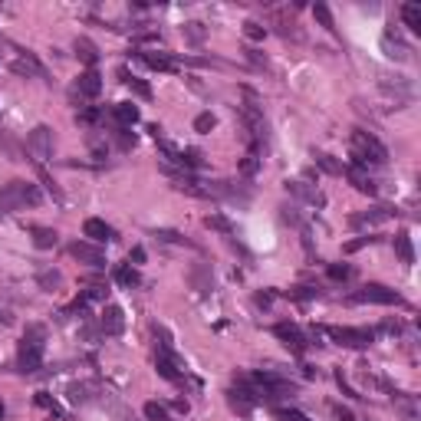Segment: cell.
Returning a JSON list of instances; mask_svg holds the SVG:
<instances>
[{
    "label": "cell",
    "instance_id": "f6af8a7d",
    "mask_svg": "<svg viewBox=\"0 0 421 421\" xmlns=\"http://www.w3.org/2000/svg\"><path fill=\"white\" fill-rule=\"evenodd\" d=\"M0 421H4V401H0Z\"/></svg>",
    "mask_w": 421,
    "mask_h": 421
},
{
    "label": "cell",
    "instance_id": "f35d334b",
    "mask_svg": "<svg viewBox=\"0 0 421 421\" xmlns=\"http://www.w3.org/2000/svg\"><path fill=\"white\" fill-rule=\"evenodd\" d=\"M116 139H119V149H125V151L135 145V135H132L129 129H116Z\"/></svg>",
    "mask_w": 421,
    "mask_h": 421
},
{
    "label": "cell",
    "instance_id": "74e56055",
    "mask_svg": "<svg viewBox=\"0 0 421 421\" xmlns=\"http://www.w3.org/2000/svg\"><path fill=\"white\" fill-rule=\"evenodd\" d=\"M290 296H293V300H316L319 293H316L313 287H293V290H290Z\"/></svg>",
    "mask_w": 421,
    "mask_h": 421
},
{
    "label": "cell",
    "instance_id": "e575fe53",
    "mask_svg": "<svg viewBox=\"0 0 421 421\" xmlns=\"http://www.w3.org/2000/svg\"><path fill=\"white\" fill-rule=\"evenodd\" d=\"M184 36H188L191 43H201V40H205V27H201V23H184Z\"/></svg>",
    "mask_w": 421,
    "mask_h": 421
},
{
    "label": "cell",
    "instance_id": "1f68e13d",
    "mask_svg": "<svg viewBox=\"0 0 421 421\" xmlns=\"http://www.w3.org/2000/svg\"><path fill=\"white\" fill-rule=\"evenodd\" d=\"M329 280H349V277H352V267H349V263H329Z\"/></svg>",
    "mask_w": 421,
    "mask_h": 421
},
{
    "label": "cell",
    "instance_id": "7a4b0ae2",
    "mask_svg": "<svg viewBox=\"0 0 421 421\" xmlns=\"http://www.w3.org/2000/svg\"><path fill=\"white\" fill-rule=\"evenodd\" d=\"M40 188L30 181H11L0 188V214H11V211H20L27 205H40Z\"/></svg>",
    "mask_w": 421,
    "mask_h": 421
},
{
    "label": "cell",
    "instance_id": "83f0119b",
    "mask_svg": "<svg viewBox=\"0 0 421 421\" xmlns=\"http://www.w3.org/2000/svg\"><path fill=\"white\" fill-rule=\"evenodd\" d=\"M99 119H102V109H96V106H86L76 112V122H79V125H96Z\"/></svg>",
    "mask_w": 421,
    "mask_h": 421
},
{
    "label": "cell",
    "instance_id": "f546056e",
    "mask_svg": "<svg viewBox=\"0 0 421 421\" xmlns=\"http://www.w3.org/2000/svg\"><path fill=\"white\" fill-rule=\"evenodd\" d=\"M145 418L149 421H172L168 418V408L158 405V401H149V405H145Z\"/></svg>",
    "mask_w": 421,
    "mask_h": 421
},
{
    "label": "cell",
    "instance_id": "b9f144b4",
    "mask_svg": "<svg viewBox=\"0 0 421 421\" xmlns=\"http://www.w3.org/2000/svg\"><path fill=\"white\" fill-rule=\"evenodd\" d=\"M333 415H336V421H356V415L349 408H343V405H333Z\"/></svg>",
    "mask_w": 421,
    "mask_h": 421
},
{
    "label": "cell",
    "instance_id": "cb8c5ba5",
    "mask_svg": "<svg viewBox=\"0 0 421 421\" xmlns=\"http://www.w3.org/2000/svg\"><path fill=\"white\" fill-rule=\"evenodd\" d=\"M287 188H290L293 195L306 198V201H310V205H323V195H319V191H316V188H310V184H306V181H290V184H287Z\"/></svg>",
    "mask_w": 421,
    "mask_h": 421
},
{
    "label": "cell",
    "instance_id": "60d3db41",
    "mask_svg": "<svg viewBox=\"0 0 421 421\" xmlns=\"http://www.w3.org/2000/svg\"><path fill=\"white\" fill-rule=\"evenodd\" d=\"M60 280H63V277H60V273H40V287H60Z\"/></svg>",
    "mask_w": 421,
    "mask_h": 421
},
{
    "label": "cell",
    "instance_id": "8d00e7d4",
    "mask_svg": "<svg viewBox=\"0 0 421 421\" xmlns=\"http://www.w3.org/2000/svg\"><path fill=\"white\" fill-rule=\"evenodd\" d=\"M211 129H214V116H211V112H201L195 119V132H211Z\"/></svg>",
    "mask_w": 421,
    "mask_h": 421
},
{
    "label": "cell",
    "instance_id": "484cf974",
    "mask_svg": "<svg viewBox=\"0 0 421 421\" xmlns=\"http://www.w3.org/2000/svg\"><path fill=\"white\" fill-rule=\"evenodd\" d=\"M395 405H399V411L405 415L408 421L418 418V405H415V395H401V392H395Z\"/></svg>",
    "mask_w": 421,
    "mask_h": 421
},
{
    "label": "cell",
    "instance_id": "836d02e7",
    "mask_svg": "<svg viewBox=\"0 0 421 421\" xmlns=\"http://www.w3.org/2000/svg\"><path fill=\"white\" fill-rule=\"evenodd\" d=\"M125 83H129V89L135 92V96L151 99V86H149V83H142V79H129V76H125Z\"/></svg>",
    "mask_w": 421,
    "mask_h": 421
},
{
    "label": "cell",
    "instance_id": "5bb4252c",
    "mask_svg": "<svg viewBox=\"0 0 421 421\" xmlns=\"http://www.w3.org/2000/svg\"><path fill=\"white\" fill-rule=\"evenodd\" d=\"M389 217H395V207L378 205V207H372V211H362V214H356V217H352V224H356V227H372V224H385Z\"/></svg>",
    "mask_w": 421,
    "mask_h": 421
},
{
    "label": "cell",
    "instance_id": "277c9868",
    "mask_svg": "<svg viewBox=\"0 0 421 421\" xmlns=\"http://www.w3.org/2000/svg\"><path fill=\"white\" fill-rule=\"evenodd\" d=\"M333 343H339V346L346 349H368L372 343H375V329H352V326H326L323 329Z\"/></svg>",
    "mask_w": 421,
    "mask_h": 421
},
{
    "label": "cell",
    "instance_id": "7bdbcfd3",
    "mask_svg": "<svg viewBox=\"0 0 421 421\" xmlns=\"http://www.w3.org/2000/svg\"><path fill=\"white\" fill-rule=\"evenodd\" d=\"M375 237H359V240H352V244H346V250L352 254V250H359V247H366V244H372Z\"/></svg>",
    "mask_w": 421,
    "mask_h": 421
},
{
    "label": "cell",
    "instance_id": "5b68a950",
    "mask_svg": "<svg viewBox=\"0 0 421 421\" xmlns=\"http://www.w3.org/2000/svg\"><path fill=\"white\" fill-rule=\"evenodd\" d=\"M349 303H378V306H401V296L385 283H366L362 290H356L349 296Z\"/></svg>",
    "mask_w": 421,
    "mask_h": 421
},
{
    "label": "cell",
    "instance_id": "44dd1931",
    "mask_svg": "<svg viewBox=\"0 0 421 421\" xmlns=\"http://www.w3.org/2000/svg\"><path fill=\"white\" fill-rule=\"evenodd\" d=\"M76 56H79V60H83V63L89 66V69H96V63H99V50L92 43H89L86 36H79V40H76Z\"/></svg>",
    "mask_w": 421,
    "mask_h": 421
},
{
    "label": "cell",
    "instance_id": "7c38bea8",
    "mask_svg": "<svg viewBox=\"0 0 421 421\" xmlns=\"http://www.w3.org/2000/svg\"><path fill=\"white\" fill-rule=\"evenodd\" d=\"M99 329L106 336H119L122 329H125V313H122V306L109 303L106 310H102V316H99Z\"/></svg>",
    "mask_w": 421,
    "mask_h": 421
},
{
    "label": "cell",
    "instance_id": "9c48e42d",
    "mask_svg": "<svg viewBox=\"0 0 421 421\" xmlns=\"http://www.w3.org/2000/svg\"><path fill=\"white\" fill-rule=\"evenodd\" d=\"M99 92H102V76H99V69L79 73V79L73 83V99L76 102H92Z\"/></svg>",
    "mask_w": 421,
    "mask_h": 421
},
{
    "label": "cell",
    "instance_id": "4316f807",
    "mask_svg": "<svg viewBox=\"0 0 421 421\" xmlns=\"http://www.w3.org/2000/svg\"><path fill=\"white\" fill-rule=\"evenodd\" d=\"M257 168H260V149H250L247 155H244V162H240V174H257Z\"/></svg>",
    "mask_w": 421,
    "mask_h": 421
},
{
    "label": "cell",
    "instance_id": "d6a6232c",
    "mask_svg": "<svg viewBox=\"0 0 421 421\" xmlns=\"http://www.w3.org/2000/svg\"><path fill=\"white\" fill-rule=\"evenodd\" d=\"M205 224H207V227H214V230H221V234H227V237L234 234V227L227 224V221H224V217H221V214H207V221H205Z\"/></svg>",
    "mask_w": 421,
    "mask_h": 421
},
{
    "label": "cell",
    "instance_id": "bcb514c9",
    "mask_svg": "<svg viewBox=\"0 0 421 421\" xmlns=\"http://www.w3.org/2000/svg\"><path fill=\"white\" fill-rule=\"evenodd\" d=\"M0 319H7V316H4V310H0Z\"/></svg>",
    "mask_w": 421,
    "mask_h": 421
},
{
    "label": "cell",
    "instance_id": "30bf717a",
    "mask_svg": "<svg viewBox=\"0 0 421 421\" xmlns=\"http://www.w3.org/2000/svg\"><path fill=\"white\" fill-rule=\"evenodd\" d=\"M155 368H158V375L168 378V382H174V385H184V382H188V375L181 372V362H178L174 352L158 349V352H155Z\"/></svg>",
    "mask_w": 421,
    "mask_h": 421
},
{
    "label": "cell",
    "instance_id": "ba28073f",
    "mask_svg": "<svg viewBox=\"0 0 421 421\" xmlns=\"http://www.w3.org/2000/svg\"><path fill=\"white\" fill-rule=\"evenodd\" d=\"M69 257L86 263V267H96V270L106 267V250L99 247V244H89V240H73L69 244Z\"/></svg>",
    "mask_w": 421,
    "mask_h": 421
},
{
    "label": "cell",
    "instance_id": "d590c367",
    "mask_svg": "<svg viewBox=\"0 0 421 421\" xmlns=\"http://www.w3.org/2000/svg\"><path fill=\"white\" fill-rule=\"evenodd\" d=\"M244 33H247V40H263V36H267V27L247 20V23H244Z\"/></svg>",
    "mask_w": 421,
    "mask_h": 421
},
{
    "label": "cell",
    "instance_id": "ffe728a7",
    "mask_svg": "<svg viewBox=\"0 0 421 421\" xmlns=\"http://www.w3.org/2000/svg\"><path fill=\"white\" fill-rule=\"evenodd\" d=\"M30 234H33V244H36L40 250H50V247L60 244V234H56L53 227H33Z\"/></svg>",
    "mask_w": 421,
    "mask_h": 421
},
{
    "label": "cell",
    "instance_id": "3957f363",
    "mask_svg": "<svg viewBox=\"0 0 421 421\" xmlns=\"http://www.w3.org/2000/svg\"><path fill=\"white\" fill-rule=\"evenodd\" d=\"M17 366H20L23 372H36V368L43 366V329H40V326H30L27 336L20 339Z\"/></svg>",
    "mask_w": 421,
    "mask_h": 421
},
{
    "label": "cell",
    "instance_id": "ac0fdd59",
    "mask_svg": "<svg viewBox=\"0 0 421 421\" xmlns=\"http://www.w3.org/2000/svg\"><path fill=\"white\" fill-rule=\"evenodd\" d=\"M139 60L149 66V69H158V73H174V69H178V63H174L168 53H139Z\"/></svg>",
    "mask_w": 421,
    "mask_h": 421
},
{
    "label": "cell",
    "instance_id": "4fadbf2b",
    "mask_svg": "<svg viewBox=\"0 0 421 421\" xmlns=\"http://www.w3.org/2000/svg\"><path fill=\"white\" fill-rule=\"evenodd\" d=\"M83 234L89 237V244H109V240H116V230H112L106 221H99V217H89L86 224H83Z\"/></svg>",
    "mask_w": 421,
    "mask_h": 421
},
{
    "label": "cell",
    "instance_id": "e0dca14e",
    "mask_svg": "<svg viewBox=\"0 0 421 421\" xmlns=\"http://www.w3.org/2000/svg\"><path fill=\"white\" fill-rule=\"evenodd\" d=\"M139 106H135V102H116V106H112V119H116V125H119V129H132V125H135V122H139Z\"/></svg>",
    "mask_w": 421,
    "mask_h": 421
},
{
    "label": "cell",
    "instance_id": "7402d4cb",
    "mask_svg": "<svg viewBox=\"0 0 421 421\" xmlns=\"http://www.w3.org/2000/svg\"><path fill=\"white\" fill-rule=\"evenodd\" d=\"M395 254H399L401 263H415V247H411V237L405 234V230L395 234Z\"/></svg>",
    "mask_w": 421,
    "mask_h": 421
},
{
    "label": "cell",
    "instance_id": "4dcf8cb0",
    "mask_svg": "<svg viewBox=\"0 0 421 421\" xmlns=\"http://www.w3.org/2000/svg\"><path fill=\"white\" fill-rule=\"evenodd\" d=\"M313 158H316V165H319L323 172H329V174H343V165L333 162V155H323V151H319V155H313Z\"/></svg>",
    "mask_w": 421,
    "mask_h": 421
},
{
    "label": "cell",
    "instance_id": "8fae6325",
    "mask_svg": "<svg viewBox=\"0 0 421 421\" xmlns=\"http://www.w3.org/2000/svg\"><path fill=\"white\" fill-rule=\"evenodd\" d=\"M227 405L237 411V415H250V411L260 405V399H257V392H254V389H247L244 382H237L234 389L227 392Z\"/></svg>",
    "mask_w": 421,
    "mask_h": 421
},
{
    "label": "cell",
    "instance_id": "2e32d148",
    "mask_svg": "<svg viewBox=\"0 0 421 421\" xmlns=\"http://www.w3.org/2000/svg\"><path fill=\"white\" fill-rule=\"evenodd\" d=\"M11 69L17 76H36V79H46V69L36 60H33L30 53H20V56H13L11 60Z\"/></svg>",
    "mask_w": 421,
    "mask_h": 421
},
{
    "label": "cell",
    "instance_id": "603a6c76",
    "mask_svg": "<svg viewBox=\"0 0 421 421\" xmlns=\"http://www.w3.org/2000/svg\"><path fill=\"white\" fill-rule=\"evenodd\" d=\"M401 20L411 33H421V7L418 4H401Z\"/></svg>",
    "mask_w": 421,
    "mask_h": 421
},
{
    "label": "cell",
    "instance_id": "52a82bcc",
    "mask_svg": "<svg viewBox=\"0 0 421 421\" xmlns=\"http://www.w3.org/2000/svg\"><path fill=\"white\" fill-rule=\"evenodd\" d=\"M273 336L290 349L293 356H306V349H310V339H306V333L296 323H277L273 326Z\"/></svg>",
    "mask_w": 421,
    "mask_h": 421
},
{
    "label": "cell",
    "instance_id": "f1b7e54d",
    "mask_svg": "<svg viewBox=\"0 0 421 421\" xmlns=\"http://www.w3.org/2000/svg\"><path fill=\"white\" fill-rule=\"evenodd\" d=\"M313 17H316V20H319V23H323L326 30H336V23H333V13H329V7H326L323 0H316V4H313Z\"/></svg>",
    "mask_w": 421,
    "mask_h": 421
},
{
    "label": "cell",
    "instance_id": "d6986e66",
    "mask_svg": "<svg viewBox=\"0 0 421 421\" xmlns=\"http://www.w3.org/2000/svg\"><path fill=\"white\" fill-rule=\"evenodd\" d=\"M382 46H385V50H389V56H392V60H399V63H405V60H408V53H411L408 46L401 43V40H399V36H395L392 30L382 36Z\"/></svg>",
    "mask_w": 421,
    "mask_h": 421
},
{
    "label": "cell",
    "instance_id": "ab89813d",
    "mask_svg": "<svg viewBox=\"0 0 421 421\" xmlns=\"http://www.w3.org/2000/svg\"><path fill=\"white\" fill-rule=\"evenodd\" d=\"M277 418H280V421H310L306 415H300V411H287V408L277 411Z\"/></svg>",
    "mask_w": 421,
    "mask_h": 421
},
{
    "label": "cell",
    "instance_id": "9a60e30c",
    "mask_svg": "<svg viewBox=\"0 0 421 421\" xmlns=\"http://www.w3.org/2000/svg\"><path fill=\"white\" fill-rule=\"evenodd\" d=\"M343 172L349 174V181L356 184V191H362V195H378V184L372 181V174L366 172V168H356V165H349V168H343Z\"/></svg>",
    "mask_w": 421,
    "mask_h": 421
},
{
    "label": "cell",
    "instance_id": "ee69618b",
    "mask_svg": "<svg viewBox=\"0 0 421 421\" xmlns=\"http://www.w3.org/2000/svg\"><path fill=\"white\" fill-rule=\"evenodd\" d=\"M142 260H145V247H135L129 254V263H142Z\"/></svg>",
    "mask_w": 421,
    "mask_h": 421
},
{
    "label": "cell",
    "instance_id": "8992f818",
    "mask_svg": "<svg viewBox=\"0 0 421 421\" xmlns=\"http://www.w3.org/2000/svg\"><path fill=\"white\" fill-rule=\"evenodd\" d=\"M53 129L50 125H36V129L30 132V139H27V151L33 155V162L43 165L50 155H53Z\"/></svg>",
    "mask_w": 421,
    "mask_h": 421
},
{
    "label": "cell",
    "instance_id": "6da1fadb",
    "mask_svg": "<svg viewBox=\"0 0 421 421\" xmlns=\"http://www.w3.org/2000/svg\"><path fill=\"white\" fill-rule=\"evenodd\" d=\"M349 151H352V165L356 168H378L389 162V149L366 129H356L349 135Z\"/></svg>",
    "mask_w": 421,
    "mask_h": 421
},
{
    "label": "cell",
    "instance_id": "d4e9b609",
    "mask_svg": "<svg viewBox=\"0 0 421 421\" xmlns=\"http://www.w3.org/2000/svg\"><path fill=\"white\" fill-rule=\"evenodd\" d=\"M116 283H122L125 290H132V287H139V270H135L132 263H122L119 270H116Z\"/></svg>",
    "mask_w": 421,
    "mask_h": 421
}]
</instances>
